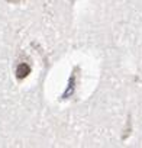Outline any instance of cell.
<instances>
[{"mask_svg": "<svg viewBox=\"0 0 142 148\" xmlns=\"http://www.w3.org/2000/svg\"><path fill=\"white\" fill-rule=\"evenodd\" d=\"M29 74H31V65H29L28 62H20V64H18V67H16V79H18L19 82L25 80Z\"/></svg>", "mask_w": 142, "mask_h": 148, "instance_id": "cell-1", "label": "cell"}, {"mask_svg": "<svg viewBox=\"0 0 142 148\" xmlns=\"http://www.w3.org/2000/svg\"><path fill=\"white\" fill-rule=\"evenodd\" d=\"M8 2H10V3H20L22 0H8Z\"/></svg>", "mask_w": 142, "mask_h": 148, "instance_id": "cell-2", "label": "cell"}]
</instances>
